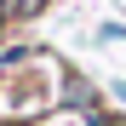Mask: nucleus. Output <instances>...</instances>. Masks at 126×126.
I'll use <instances>...</instances> for the list:
<instances>
[{
  "mask_svg": "<svg viewBox=\"0 0 126 126\" xmlns=\"http://www.w3.org/2000/svg\"><path fill=\"white\" fill-rule=\"evenodd\" d=\"M46 12V0H0V29H12V23H29V17Z\"/></svg>",
  "mask_w": 126,
  "mask_h": 126,
  "instance_id": "nucleus-1",
  "label": "nucleus"
},
{
  "mask_svg": "<svg viewBox=\"0 0 126 126\" xmlns=\"http://www.w3.org/2000/svg\"><path fill=\"white\" fill-rule=\"evenodd\" d=\"M63 103H69V109H86V115H92V109H97V92H92L80 75H69V86H63Z\"/></svg>",
  "mask_w": 126,
  "mask_h": 126,
  "instance_id": "nucleus-2",
  "label": "nucleus"
},
{
  "mask_svg": "<svg viewBox=\"0 0 126 126\" xmlns=\"http://www.w3.org/2000/svg\"><path fill=\"white\" fill-rule=\"evenodd\" d=\"M115 97H120V103H126V80H120V86H115Z\"/></svg>",
  "mask_w": 126,
  "mask_h": 126,
  "instance_id": "nucleus-3",
  "label": "nucleus"
}]
</instances>
